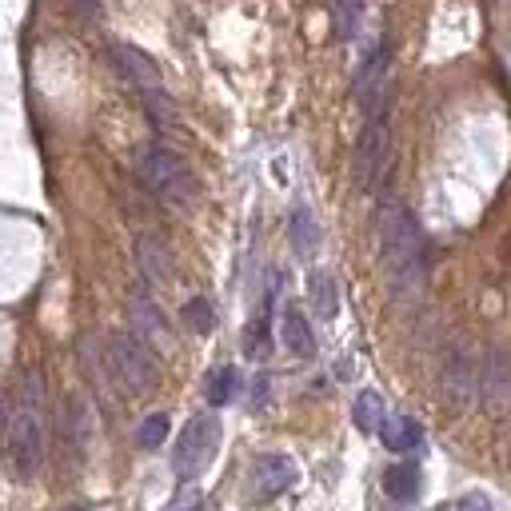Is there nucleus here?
Here are the masks:
<instances>
[{"label": "nucleus", "instance_id": "obj_1", "mask_svg": "<svg viewBox=\"0 0 511 511\" xmlns=\"http://www.w3.org/2000/svg\"><path fill=\"white\" fill-rule=\"evenodd\" d=\"M379 256H384V276L399 300H412L424 287V240L415 228L412 212L399 200H384L379 208Z\"/></svg>", "mask_w": 511, "mask_h": 511}, {"label": "nucleus", "instance_id": "obj_2", "mask_svg": "<svg viewBox=\"0 0 511 511\" xmlns=\"http://www.w3.org/2000/svg\"><path fill=\"white\" fill-rule=\"evenodd\" d=\"M8 455L21 479L41 471L44 460V407H41V379H24L21 404H13V420H8Z\"/></svg>", "mask_w": 511, "mask_h": 511}, {"label": "nucleus", "instance_id": "obj_3", "mask_svg": "<svg viewBox=\"0 0 511 511\" xmlns=\"http://www.w3.org/2000/svg\"><path fill=\"white\" fill-rule=\"evenodd\" d=\"M136 176L144 180L148 192H156V196L176 204V208H188L196 200V176L164 144H144L136 152Z\"/></svg>", "mask_w": 511, "mask_h": 511}, {"label": "nucleus", "instance_id": "obj_4", "mask_svg": "<svg viewBox=\"0 0 511 511\" xmlns=\"http://www.w3.org/2000/svg\"><path fill=\"white\" fill-rule=\"evenodd\" d=\"M108 368H113L116 384L124 388L128 396H144L156 388V379H160V364H156L152 348H144L136 336H128V332H116L113 340H108Z\"/></svg>", "mask_w": 511, "mask_h": 511}, {"label": "nucleus", "instance_id": "obj_5", "mask_svg": "<svg viewBox=\"0 0 511 511\" xmlns=\"http://www.w3.org/2000/svg\"><path fill=\"white\" fill-rule=\"evenodd\" d=\"M216 448H220V420L204 412V415H196V420H188V427H184L180 440H176L172 471L180 479H196L200 471L212 463Z\"/></svg>", "mask_w": 511, "mask_h": 511}, {"label": "nucleus", "instance_id": "obj_6", "mask_svg": "<svg viewBox=\"0 0 511 511\" xmlns=\"http://www.w3.org/2000/svg\"><path fill=\"white\" fill-rule=\"evenodd\" d=\"M388 148H392L388 116H384V113H371L364 136H360V144H356V160H351V176H356V188H360V192L376 188V180L384 176Z\"/></svg>", "mask_w": 511, "mask_h": 511}, {"label": "nucleus", "instance_id": "obj_7", "mask_svg": "<svg viewBox=\"0 0 511 511\" xmlns=\"http://www.w3.org/2000/svg\"><path fill=\"white\" fill-rule=\"evenodd\" d=\"M128 320H132V336L141 340L144 348H160V351H172V348H176V332H172V324L164 320V312L156 308L152 300L136 296V300L128 304Z\"/></svg>", "mask_w": 511, "mask_h": 511}, {"label": "nucleus", "instance_id": "obj_8", "mask_svg": "<svg viewBox=\"0 0 511 511\" xmlns=\"http://www.w3.org/2000/svg\"><path fill=\"white\" fill-rule=\"evenodd\" d=\"M479 396H483V407L491 415H504L507 404H511V368H507V351L504 348H491L488 351V364L479 371Z\"/></svg>", "mask_w": 511, "mask_h": 511}, {"label": "nucleus", "instance_id": "obj_9", "mask_svg": "<svg viewBox=\"0 0 511 511\" xmlns=\"http://www.w3.org/2000/svg\"><path fill=\"white\" fill-rule=\"evenodd\" d=\"M471 396H476V368H471L468 351H452L443 360V404L452 412H463L471 404Z\"/></svg>", "mask_w": 511, "mask_h": 511}, {"label": "nucleus", "instance_id": "obj_10", "mask_svg": "<svg viewBox=\"0 0 511 511\" xmlns=\"http://www.w3.org/2000/svg\"><path fill=\"white\" fill-rule=\"evenodd\" d=\"M296 479H300V468H296L292 455L268 452V455H260V460H256V491H260L264 499L284 496V491L292 488Z\"/></svg>", "mask_w": 511, "mask_h": 511}, {"label": "nucleus", "instance_id": "obj_11", "mask_svg": "<svg viewBox=\"0 0 511 511\" xmlns=\"http://www.w3.org/2000/svg\"><path fill=\"white\" fill-rule=\"evenodd\" d=\"M113 60H116V68L124 72V77L132 80V85L141 88V92H160V88H164L160 68H156V60L148 57V52L132 49V44H116V49H113Z\"/></svg>", "mask_w": 511, "mask_h": 511}, {"label": "nucleus", "instance_id": "obj_12", "mask_svg": "<svg viewBox=\"0 0 511 511\" xmlns=\"http://www.w3.org/2000/svg\"><path fill=\"white\" fill-rule=\"evenodd\" d=\"M136 264H141L144 280L152 284V287L172 284L176 264H172V252H169V244H164V240H156V236H141V240H136Z\"/></svg>", "mask_w": 511, "mask_h": 511}, {"label": "nucleus", "instance_id": "obj_13", "mask_svg": "<svg viewBox=\"0 0 511 511\" xmlns=\"http://www.w3.org/2000/svg\"><path fill=\"white\" fill-rule=\"evenodd\" d=\"M280 340H284V348L292 351L296 360H312L315 356V336H312V324L304 320V312L284 308V315H280Z\"/></svg>", "mask_w": 511, "mask_h": 511}, {"label": "nucleus", "instance_id": "obj_14", "mask_svg": "<svg viewBox=\"0 0 511 511\" xmlns=\"http://www.w3.org/2000/svg\"><path fill=\"white\" fill-rule=\"evenodd\" d=\"M384 72H388V52H384V49H376L364 64H360V72H356V92H360V100H364L368 108L376 105V96H384Z\"/></svg>", "mask_w": 511, "mask_h": 511}, {"label": "nucleus", "instance_id": "obj_15", "mask_svg": "<svg viewBox=\"0 0 511 511\" xmlns=\"http://www.w3.org/2000/svg\"><path fill=\"white\" fill-rule=\"evenodd\" d=\"M287 236H292L296 256L312 260V252L320 248V224H315L312 208H304V204H300V208L292 212V224H287Z\"/></svg>", "mask_w": 511, "mask_h": 511}, {"label": "nucleus", "instance_id": "obj_16", "mask_svg": "<svg viewBox=\"0 0 511 511\" xmlns=\"http://www.w3.org/2000/svg\"><path fill=\"white\" fill-rule=\"evenodd\" d=\"M68 440L80 455H85L92 448V440H96V415H92L88 399H72V407H68Z\"/></svg>", "mask_w": 511, "mask_h": 511}, {"label": "nucleus", "instance_id": "obj_17", "mask_svg": "<svg viewBox=\"0 0 511 511\" xmlns=\"http://www.w3.org/2000/svg\"><path fill=\"white\" fill-rule=\"evenodd\" d=\"M308 296H312V308L320 312V320H336V312H340V296H336V280H332L328 272H312Z\"/></svg>", "mask_w": 511, "mask_h": 511}, {"label": "nucleus", "instance_id": "obj_18", "mask_svg": "<svg viewBox=\"0 0 511 511\" xmlns=\"http://www.w3.org/2000/svg\"><path fill=\"white\" fill-rule=\"evenodd\" d=\"M351 420H356V427H360V432H368V435L379 432V424L388 420V415H384V396L371 392V388H368V392H360L356 404H351Z\"/></svg>", "mask_w": 511, "mask_h": 511}, {"label": "nucleus", "instance_id": "obj_19", "mask_svg": "<svg viewBox=\"0 0 511 511\" xmlns=\"http://www.w3.org/2000/svg\"><path fill=\"white\" fill-rule=\"evenodd\" d=\"M384 491L399 504H412L415 491H420V471L412 468V463H396V468H388L384 476Z\"/></svg>", "mask_w": 511, "mask_h": 511}, {"label": "nucleus", "instance_id": "obj_20", "mask_svg": "<svg viewBox=\"0 0 511 511\" xmlns=\"http://www.w3.org/2000/svg\"><path fill=\"white\" fill-rule=\"evenodd\" d=\"M379 432H384V448H392V452H407V448L420 443V424H415L412 415L384 420V424H379Z\"/></svg>", "mask_w": 511, "mask_h": 511}, {"label": "nucleus", "instance_id": "obj_21", "mask_svg": "<svg viewBox=\"0 0 511 511\" xmlns=\"http://www.w3.org/2000/svg\"><path fill=\"white\" fill-rule=\"evenodd\" d=\"M144 108H148V120H152L156 128H164V132H172L180 120H176V105L169 100V92H144Z\"/></svg>", "mask_w": 511, "mask_h": 511}, {"label": "nucleus", "instance_id": "obj_22", "mask_svg": "<svg viewBox=\"0 0 511 511\" xmlns=\"http://www.w3.org/2000/svg\"><path fill=\"white\" fill-rule=\"evenodd\" d=\"M184 324H188L196 336H208V332L216 328V308H212L204 296H196V300L184 304Z\"/></svg>", "mask_w": 511, "mask_h": 511}, {"label": "nucleus", "instance_id": "obj_23", "mask_svg": "<svg viewBox=\"0 0 511 511\" xmlns=\"http://www.w3.org/2000/svg\"><path fill=\"white\" fill-rule=\"evenodd\" d=\"M164 435H169V415L164 412H152L148 420L136 427V443H141L144 452H152V448H160L164 443Z\"/></svg>", "mask_w": 511, "mask_h": 511}, {"label": "nucleus", "instance_id": "obj_24", "mask_svg": "<svg viewBox=\"0 0 511 511\" xmlns=\"http://www.w3.org/2000/svg\"><path fill=\"white\" fill-rule=\"evenodd\" d=\"M236 392V368H220L208 384V404H228Z\"/></svg>", "mask_w": 511, "mask_h": 511}, {"label": "nucleus", "instance_id": "obj_25", "mask_svg": "<svg viewBox=\"0 0 511 511\" xmlns=\"http://www.w3.org/2000/svg\"><path fill=\"white\" fill-rule=\"evenodd\" d=\"M204 507V496H200V488H180L172 496V504L164 507V511H200Z\"/></svg>", "mask_w": 511, "mask_h": 511}, {"label": "nucleus", "instance_id": "obj_26", "mask_svg": "<svg viewBox=\"0 0 511 511\" xmlns=\"http://www.w3.org/2000/svg\"><path fill=\"white\" fill-rule=\"evenodd\" d=\"M8 420H13V396L0 392V452H8Z\"/></svg>", "mask_w": 511, "mask_h": 511}, {"label": "nucleus", "instance_id": "obj_27", "mask_svg": "<svg viewBox=\"0 0 511 511\" xmlns=\"http://www.w3.org/2000/svg\"><path fill=\"white\" fill-rule=\"evenodd\" d=\"M460 511H491V499L488 496H463Z\"/></svg>", "mask_w": 511, "mask_h": 511}]
</instances>
